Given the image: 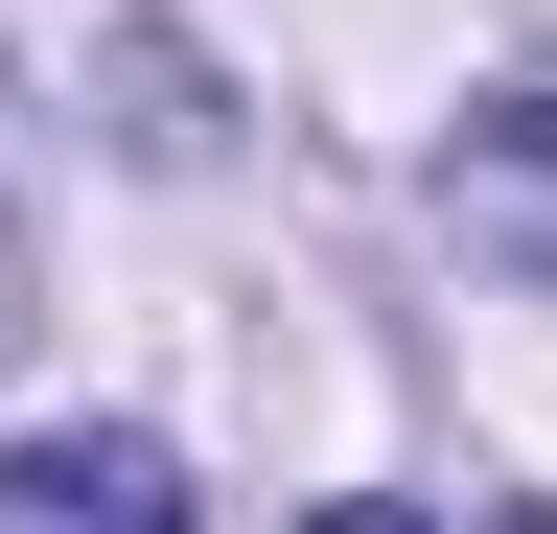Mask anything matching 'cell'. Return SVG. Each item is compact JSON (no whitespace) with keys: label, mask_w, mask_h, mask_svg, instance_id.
I'll return each mask as SVG.
<instances>
[{"label":"cell","mask_w":557,"mask_h":534,"mask_svg":"<svg viewBox=\"0 0 557 534\" xmlns=\"http://www.w3.org/2000/svg\"><path fill=\"white\" fill-rule=\"evenodd\" d=\"M0 534H186V464L163 442H24L0 464Z\"/></svg>","instance_id":"obj_2"},{"label":"cell","mask_w":557,"mask_h":534,"mask_svg":"<svg viewBox=\"0 0 557 534\" xmlns=\"http://www.w3.org/2000/svg\"><path fill=\"white\" fill-rule=\"evenodd\" d=\"M442 210H465V256H511V280H557V71H511L442 140Z\"/></svg>","instance_id":"obj_1"},{"label":"cell","mask_w":557,"mask_h":534,"mask_svg":"<svg viewBox=\"0 0 557 534\" xmlns=\"http://www.w3.org/2000/svg\"><path fill=\"white\" fill-rule=\"evenodd\" d=\"M302 534H442V511H395V488H348V511H302Z\"/></svg>","instance_id":"obj_4"},{"label":"cell","mask_w":557,"mask_h":534,"mask_svg":"<svg viewBox=\"0 0 557 534\" xmlns=\"http://www.w3.org/2000/svg\"><path fill=\"white\" fill-rule=\"evenodd\" d=\"M0 349H24V116H0Z\"/></svg>","instance_id":"obj_3"}]
</instances>
